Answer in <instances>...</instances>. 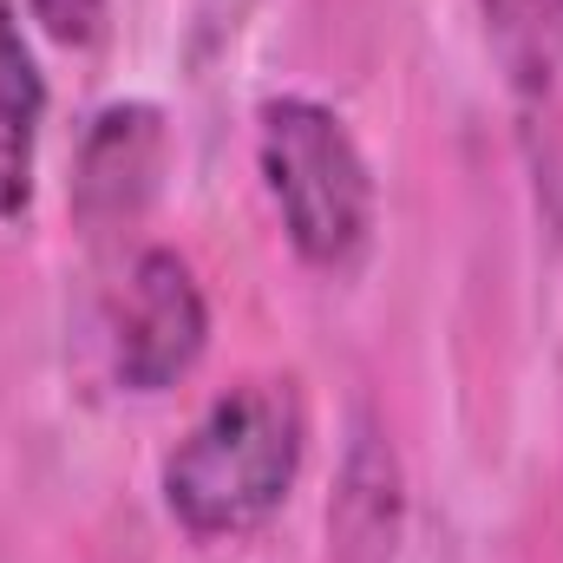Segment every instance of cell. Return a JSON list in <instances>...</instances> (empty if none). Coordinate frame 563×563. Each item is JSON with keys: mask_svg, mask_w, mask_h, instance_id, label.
Masks as SVG:
<instances>
[{"mask_svg": "<svg viewBox=\"0 0 563 563\" xmlns=\"http://www.w3.org/2000/svg\"><path fill=\"white\" fill-rule=\"evenodd\" d=\"M308 459V407L288 374H256L217 394L164 452L157 492L190 538H243L269 525Z\"/></svg>", "mask_w": 563, "mask_h": 563, "instance_id": "obj_1", "label": "cell"}, {"mask_svg": "<svg viewBox=\"0 0 563 563\" xmlns=\"http://www.w3.org/2000/svg\"><path fill=\"white\" fill-rule=\"evenodd\" d=\"M256 170H263V190L282 217L288 250L308 269L347 276L367 263L374 230H380V190H374L367 151L334 106H321L308 92L263 99Z\"/></svg>", "mask_w": 563, "mask_h": 563, "instance_id": "obj_2", "label": "cell"}, {"mask_svg": "<svg viewBox=\"0 0 563 563\" xmlns=\"http://www.w3.org/2000/svg\"><path fill=\"white\" fill-rule=\"evenodd\" d=\"M203 347H210V301H203L197 269L164 243L139 250L132 269H125V288H119V308H112V374H119V387L164 394L197 367Z\"/></svg>", "mask_w": 563, "mask_h": 563, "instance_id": "obj_3", "label": "cell"}, {"mask_svg": "<svg viewBox=\"0 0 563 563\" xmlns=\"http://www.w3.org/2000/svg\"><path fill=\"white\" fill-rule=\"evenodd\" d=\"M170 170V119L151 99H112L86 119L73 151V217L86 230H119L151 210Z\"/></svg>", "mask_w": 563, "mask_h": 563, "instance_id": "obj_4", "label": "cell"}, {"mask_svg": "<svg viewBox=\"0 0 563 563\" xmlns=\"http://www.w3.org/2000/svg\"><path fill=\"white\" fill-rule=\"evenodd\" d=\"M400 525H407L400 452L374 413H354L341 472H334V498H328V551L334 563H394Z\"/></svg>", "mask_w": 563, "mask_h": 563, "instance_id": "obj_5", "label": "cell"}, {"mask_svg": "<svg viewBox=\"0 0 563 563\" xmlns=\"http://www.w3.org/2000/svg\"><path fill=\"white\" fill-rule=\"evenodd\" d=\"M40 125H46V79L20 33L13 0H0V223H20L33 210Z\"/></svg>", "mask_w": 563, "mask_h": 563, "instance_id": "obj_6", "label": "cell"}, {"mask_svg": "<svg viewBox=\"0 0 563 563\" xmlns=\"http://www.w3.org/2000/svg\"><path fill=\"white\" fill-rule=\"evenodd\" d=\"M26 13L40 20V33H46L53 46H73V53H86V46L106 33V13H112V0H26Z\"/></svg>", "mask_w": 563, "mask_h": 563, "instance_id": "obj_7", "label": "cell"}, {"mask_svg": "<svg viewBox=\"0 0 563 563\" xmlns=\"http://www.w3.org/2000/svg\"><path fill=\"white\" fill-rule=\"evenodd\" d=\"M558 33H563V0H558Z\"/></svg>", "mask_w": 563, "mask_h": 563, "instance_id": "obj_8", "label": "cell"}]
</instances>
